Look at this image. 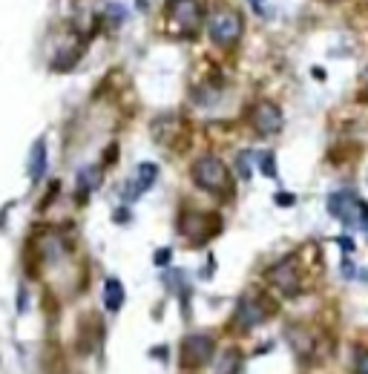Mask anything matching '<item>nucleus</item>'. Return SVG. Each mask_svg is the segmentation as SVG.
<instances>
[{
    "instance_id": "f257e3e1",
    "label": "nucleus",
    "mask_w": 368,
    "mask_h": 374,
    "mask_svg": "<svg viewBox=\"0 0 368 374\" xmlns=\"http://www.w3.org/2000/svg\"><path fill=\"white\" fill-rule=\"evenodd\" d=\"M190 179L199 191L210 193V196H228L233 193V181H230V170L225 167V162L219 155H199L190 167Z\"/></svg>"
},
{
    "instance_id": "f03ea898",
    "label": "nucleus",
    "mask_w": 368,
    "mask_h": 374,
    "mask_svg": "<svg viewBox=\"0 0 368 374\" xmlns=\"http://www.w3.org/2000/svg\"><path fill=\"white\" fill-rule=\"evenodd\" d=\"M328 213L336 216L348 228H368V205L351 193V191H336L328 196Z\"/></svg>"
},
{
    "instance_id": "7ed1b4c3",
    "label": "nucleus",
    "mask_w": 368,
    "mask_h": 374,
    "mask_svg": "<svg viewBox=\"0 0 368 374\" xmlns=\"http://www.w3.org/2000/svg\"><path fill=\"white\" fill-rule=\"evenodd\" d=\"M204 0H167L164 15L173 26H178L184 35H196L204 23Z\"/></svg>"
},
{
    "instance_id": "20e7f679",
    "label": "nucleus",
    "mask_w": 368,
    "mask_h": 374,
    "mask_svg": "<svg viewBox=\"0 0 368 374\" xmlns=\"http://www.w3.org/2000/svg\"><path fill=\"white\" fill-rule=\"evenodd\" d=\"M244 32V20L236 9H216L210 15V23H207V35L216 46H233Z\"/></svg>"
},
{
    "instance_id": "39448f33",
    "label": "nucleus",
    "mask_w": 368,
    "mask_h": 374,
    "mask_svg": "<svg viewBox=\"0 0 368 374\" xmlns=\"http://www.w3.org/2000/svg\"><path fill=\"white\" fill-rule=\"evenodd\" d=\"M213 354H216V340L210 334H188L181 340V349H178V360L181 368H204Z\"/></svg>"
},
{
    "instance_id": "423d86ee",
    "label": "nucleus",
    "mask_w": 368,
    "mask_h": 374,
    "mask_svg": "<svg viewBox=\"0 0 368 374\" xmlns=\"http://www.w3.org/2000/svg\"><path fill=\"white\" fill-rule=\"evenodd\" d=\"M268 283L280 291L282 297L294 299L302 288V276H299V268H296V257H285L276 265L268 268Z\"/></svg>"
},
{
    "instance_id": "0eeeda50",
    "label": "nucleus",
    "mask_w": 368,
    "mask_h": 374,
    "mask_svg": "<svg viewBox=\"0 0 368 374\" xmlns=\"http://www.w3.org/2000/svg\"><path fill=\"white\" fill-rule=\"evenodd\" d=\"M268 314H270V308L265 305L262 297H256V294H244V297L236 302V314H233V320H236V328L251 331V328L262 325V323L268 320Z\"/></svg>"
},
{
    "instance_id": "6e6552de",
    "label": "nucleus",
    "mask_w": 368,
    "mask_h": 374,
    "mask_svg": "<svg viewBox=\"0 0 368 374\" xmlns=\"http://www.w3.org/2000/svg\"><path fill=\"white\" fill-rule=\"evenodd\" d=\"M248 118H251V127L256 130V136H262V138H270L282 130V110L273 101H256L251 107Z\"/></svg>"
},
{
    "instance_id": "1a4fd4ad",
    "label": "nucleus",
    "mask_w": 368,
    "mask_h": 374,
    "mask_svg": "<svg viewBox=\"0 0 368 374\" xmlns=\"http://www.w3.org/2000/svg\"><path fill=\"white\" fill-rule=\"evenodd\" d=\"M213 219H216V216H207L202 210H188L181 216L178 231H181V236H188L193 245H204L213 236V231H207V222H213Z\"/></svg>"
},
{
    "instance_id": "9d476101",
    "label": "nucleus",
    "mask_w": 368,
    "mask_h": 374,
    "mask_svg": "<svg viewBox=\"0 0 368 374\" xmlns=\"http://www.w3.org/2000/svg\"><path fill=\"white\" fill-rule=\"evenodd\" d=\"M156 179H159V167L152 165V162H141L138 167H136V173H133V179H130V191H127V199H138V196H144L152 184H156Z\"/></svg>"
},
{
    "instance_id": "9b49d317",
    "label": "nucleus",
    "mask_w": 368,
    "mask_h": 374,
    "mask_svg": "<svg viewBox=\"0 0 368 374\" xmlns=\"http://www.w3.org/2000/svg\"><path fill=\"white\" fill-rule=\"evenodd\" d=\"M46 141L44 138H38L35 144H32V150H29V162H26V173H29V179L32 181H41L44 176H46Z\"/></svg>"
},
{
    "instance_id": "f8f14e48",
    "label": "nucleus",
    "mask_w": 368,
    "mask_h": 374,
    "mask_svg": "<svg viewBox=\"0 0 368 374\" xmlns=\"http://www.w3.org/2000/svg\"><path fill=\"white\" fill-rule=\"evenodd\" d=\"M104 305H107V311H112V314L121 311V305H124V285H121V279L110 276L104 283Z\"/></svg>"
},
{
    "instance_id": "ddd939ff",
    "label": "nucleus",
    "mask_w": 368,
    "mask_h": 374,
    "mask_svg": "<svg viewBox=\"0 0 368 374\" xmlns=\"http://www.w3.org/2000/svg\"><path fill=\"white\" fill-rule=\"evenodd\" d=\"M288 337L294 340V352L305 360V357H311V352H314V340H311V331H305L302 325H294L291 331H288Z\"/></svg>"
},
{
    "instance_id": "4468645a",
    "label": "nucleus",
    "mask_w": 368,
    "mask_h": 374,
    "mask_svg": "<svg viewBox=\"0 0 368 374\" xmlns=\"http://www.w3.org/2000/svg\"><path fill=\"white\" fill-rule=\"evenodd\" d=\"M98 187V170H92V167H84L78 173V199L84 202L89 196V191H96Z\"/></svg>"
},
{
    "instance_id": "2eb2a0df",
    "label": "nucleus",
    "mask_w": 368,
    "mask_h": 374,
    "mask_svg": "<svg viewBox=\"0 0 368 374\" xmlns=\"http://www.w3.org/2000/svg\"><path fill=\"white\" fill-rule=\"evenodd\" d=\"M239 366H242V354H239L236 349H230V352L222 354L216 374H239Z\"/></svg>"
},
{
    "instance_id": "dca6fc26",
    "label": "nucleus",
    "mask_w": 368,
    "mask_h": 374,
    "mask_svg": "<svg viewBox=\"0 0 368 374\" xmlns=\"http://www.w3.org/2000/svg\"><path fill=\"white\" fill-rule=\"evenodd\" d=\"M256 165L268 179H276V162H273V153H259L256 155Z\"/></svg>"
},
{
    "instance_id": "f3484780",
    "label": "nucleus",
    "mask_w": 368,
    "mask_h": 374,
    "mask_svg": "<svg viewBox=\"0 0 368 374\" xmlns=\"http://www.w3.org/2000/svg\"><path fill=\"white\" fill-rule=\"evenodd\" d=\"M251 155L254 153H239V159H236V167H239V176L248 181L251 179Z\"/></svg>"
},
{
    "instance_id": "a211bd4d",
    "label": "nucleus",
    "mask_w": 368,
    "mask_h": 374,
    "mask_svg": "<svg viewBox=\"0 0 368 374\" xmlns=\"http://www.w3.org/2000/svg\"><path fill=\"white\" fill-rule=\"evenodd\" d=\"M354 371L357 374H368V349H360L354 354Z\"/></svg>"
},
{
    "instance_id": "6ab92c4d",
    "label": "nucleus",
    "mask_w": 368,
    "mask_h": 374,
    "mask_svg": "<svg viewBox=\"0 0 368 374\" xmlns=\"http://www.w3.org/2000/svg\"><path fill=\"white\" fill-rule=\"evenodd\" d=\"M273 199H276V205H280V207H291V205L296 202V199H294V193H276Z\"/></svg>"
},
{
    "instance_id": "aec40b11",
    "label": "nucleus",
    "mask_w": 368,
    "mask_h": 374,
    "mask_svg": "<svg viewBox=\"0 0 368 374\" xmlns=\"http://www.w3.org/2000/svg\"><path fill=\"white\" fill-rule=\"evenodd\" d=\"M170 262V247H164L162 254H156V265H167Z\"/></svg>"
},
{
    "instance_id": "412c9836",
    "label": "nucleus",
    "mask_w": 368,
    "mask_h": 374,
    "mask_svg": "<svg viewBox=\"0 0 368 374\" xmlns=\"http://www.w3.org/2000/svg\"><path fill=\"white\" fill-rule=\"evenodd\" d=\"M340 245H343V251H346V254H351V251H354V242H351V239H346V236L340 239Z\"/></svg>"
},
{
    "instance_id": "4be33fe9",
    "label": "nucleus",
    "mask_w": 368,
    "mask_h": 374,
    "mask_svg": "<svg viewBox=\"0 0 368 374\" xmlns=\"http://www.w3.org/2000/svg\"><path fill=\"white\" fill-rule=\"evenodd\" d=\"M262 4H265V0H251V6H254L256 12H262Z\"/></svg>"
}]
</instances>
